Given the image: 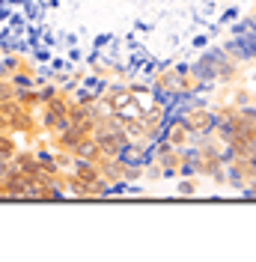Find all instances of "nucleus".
I'll use <instances>...</instances> for the list:
<instances>
[{"instance_id":"8","label":"nucleus","mask_w":256,"mask_h":262,"mask_svg":"<svg viewBox=\"0 0 256 262\" xmlns=\"http://www.w3.org/2000/svg\"><path fill=\"white\" fill-rule=\"evenodd\" d=\"M3 69H6V72H15V69H18V60H15V57H6V60H3Z\"/></svg>"},{"instance_id":"2","label":"nucleus","mask_w":256,"mask_h":262,"mask_svg":"<svg viewBox=\"0 0 256 262\" xmlns=\"http://www.w3.org/2000/svg\"><path fill=\"white\" fill-rule=\"evenodd\" d=\"M72 152H75L78 158H90V161H96V158H98V143L93 140V137H80Z\"/></svg>"},{"instance_id":"3","label":"nucleus","mask_w":256,"mask_h":262,"mask_svg":"<svg viewBox=\"0 0 256 262\" xmlns=\"http://www.w3.org/2000/svg\"><path fill=\"white\" fill-rule=\"evenodd\" d=\"M9 158H15V143H12V137L0 134V161H9Z\"/></svg>"},{"instance_id":"9","label":"nucleus","mask_w":256,"mask_h":262,"mask_svg":"<svg viewBox=\"0 0 256 262\" xmlns=\"http://www.w3.org/2000/svg\"><path fill=\"white\" fill-rule=\"evenodd\" d=\"M6 173H9V164L0 161V185H3V179H6Z\"/></svg>"},{"instance_id":"7","label":"nucleus","mask_w":256,"mask_h":262,"mask_svg":"<svg viewBox=\"0 0 256 262\" xmlns=\"http://www.w3.org/2000/svg\"><path fill=\"white\" fill-rule=\"evenodd\" d=\"M36 96H39V101H45V104H48L51 98L57 96V93H54V86H48V90H42V93H36Z\"/></svg>"},{"instance_id":"6","label":"nucleus","mask_w":256,"mask_h":262,"mask_svg":"<svg viewBox=\"0 0 256 262\" xmlns=\"http://www.w3.org/2000/svg\"><path fill=\"white\" fill-rule=\"evenodd\" d=\"M12 81H15V86L18 90H30V78H27V75H15V78H12Z\"/></svg>"},{"instance_id":"10","label":"nucleus","mask_w":256,"mask_h":262,"mask_svg":"<svg viewBox=\"0 0 256 262\" xmlns=\"http://www.w3.org/2000/svg\"><path fill=\"white\" fill-rule=\"evenodd\" d=\"M3 75H6V69H3V60H0V78H3Z\"/></svg>"},{"instance_id":"1","label":"nucleus","mask_w":256,"mask_h":262,"mask_svg":"<svg viewBox=\"0 0 256 262\" xmlns=\"http://www.w3.org/2000/svg\"><path fill=\"white\" fill-rule=\"evenodd\" d=\"M75 179L83 182V185H93V188H96V182H98L96 161H90V158H78V155H75Z\"/></svg>"},{"instance_id":"4","label":"nucleus","mask_w":256,"mask_h":262,"mask_svg":"<svg viewBox=\"0 0 256 262\" xmlns=\"http://www.w3.org/2000/svg\"><path fill=\"white\" fill-rule=\"evenodd\" d=\"M57 119H60V114H54V111L48 107V111H45V119H42V122H45V128H51V131H54V125H57Z\"/></svg>"},{"instance_id":"5","label":"nucleus","mask_w":256,"mask_h":262,"mask_svg":"<svg viewBox=\"0 0 256 262\" xmlns=\"http://www.w3.org/2000/svg\"><path fill=\"white\" fill-rule=\"evenodd\" d=\"M9 98H15V90L9 83H0V101H9Z\"/></svg>"}]
</instances>
